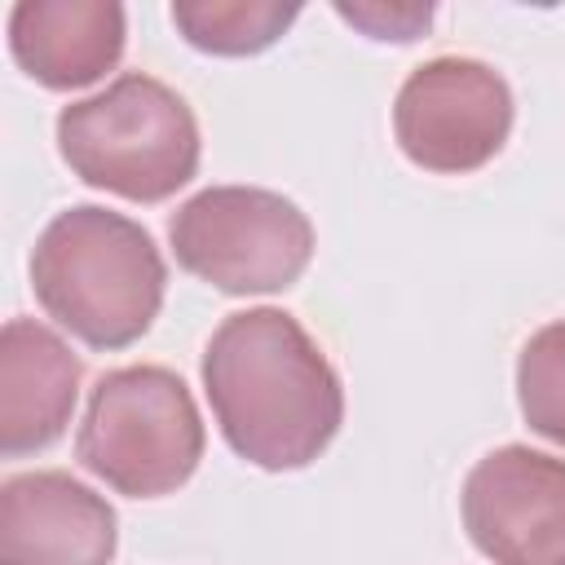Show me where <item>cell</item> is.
<instances>
[{
  "label": "cell",
  "mask_w": 565,
  "mask_h": 565,
  "mask_svg": "<svg viewBox=\"0 0 565 565\" xmlns=\"http://www.w3.org/2000/svg\"><path fill=\"white\" fill-rule=\"evenodd\" d=\"M203 388L230 450L265 472L313 463L344 419V388L313 335L274 305L230 313L203 349Z\"/></svg>",
  "instance_id": "1"
},
{
  "label": "cell",
  "mask_w": 565,
  "mask_h": 565,
  "mask_svg": "<svg viewBox=\"0 0 565 565\" xmlns=\"http://www.w3.org/2000/svg\"><path fill=\"white\" fill-rule=\"evenodd\" d=\"M31 287L44 313L88 349H128L159 318L168 265L150 230L79 203L57 212L35 238Z\"/></svg>",
  "instance_id": "2"
},
{
  "label": "cell",
  "mask_w": 565,
  "mask_h": 565,
  "mask_svg": "<svg viewBox=\"0 0 565 565\" xmlns=\"http://www.w3.org/2000/svg\"><path fill=\"white\" fill-rule=\"evenodd\" d=\"M57 150L71 172L132 203H163L199 172V119L177 88L128 71L62 106Z\"/></svg>",
  "instance_id": "3"
},
{
  "label": "cell",
  "mask_w": 565,
  "mask_h": 565,
  "mask_svg": "<svg viewBox=\"0 0 565 565\" xmlns=\"http://www.w3.org/2000/svg\"><path fill=\"white\" fill-rule=\"evenodd\" d=\"M75 455L128 499H159L185 486L203 459V419L185 380L168 366L106 371L88 393Z\"/></svg>",
  "instance_id": "4"
},
{
  "label": "cell",
  "mask_w": 565,
  "mask_h": 565,
  "mask_svg": "<svg viewBox=\"0 0 565 565\" xmlns=\"http://www.w3.org/2000/svg\"><path fill=\"white\" fill-rule=\"evenodd\" d=\"M181 269L225 296H265L291 287L313 256L309 216L278 190L207 185L168 221Z\"/></svg>",
  "instance_id": "5"
},
{
  "label": "cell",
  "mask_w": 565,
  "mask_h": 565,
  "mask_svg": "<svg viewBox=\"0 0 565 565\" xmlns=\"http://www.w3.org/2000/svg\"><path fill=\"white\" fill-rule=\"evenodd\" d=\"M512 115V88L494 66L477 57H433L402 79L393 132L415 168L463 177L503 150Z\"/></svg>",
  "instance_id": "6"
},
{
  "label": "cell",
  "mask_w": 565,
  "mask_h": 565,
  "mask_svg": "<svg viewBox=\"0 0 565 565\" xmlns=\"http://www.w3.org/2000/svg\"><path fill=\"white\" fill-rule=\"evenodd\" d=\"M463 530L494 565H565V459L499 446L459 494Z\"/></svg>",
  "instance_id": "7"
},
{
  "label": "cell",
  "mask_w": 565,
  "mask_h": 565,
  "mask_svg": "<svg viewBox=\"0 0 565 565\" xmlns=\"http://www.w3.org/2000/svg\"><path fill=\"white\" fill-rule=\"evenodd\" d=\"M115 508L71 472H18L0 486V565H110Z\"/></svg>",
  "instance_id": "8"
},
{
  "label": "cell",
  "mask_w": 565,
  "mask_h": 565,
  "mask_svg": "<svg viewBox=\"0 0 565 565\" xmlns=\"http://www.w3.org/2000/svg\"><path fill=\"white\" fill-rule=\"evenodd\" d=\"M84 366L66 340L35 322L9 318L0 331V455L44 450L71 424Z\"/></svg>",
  "instance_id": "9"
},
{
  "label": "cell",
  "mask_w": 565,
  "mask_h": 565,
  "mask_svg": "<svg viewBox=\"0 0 565 565\" xmlns=\"http://www.w3.org/2000/svg\"><path fill=\"white\" fill-rule=\"evenodd\" d=\"M119 0H18L9 13L13 62L53 93L97 84L124 57Z\"/></svg>",
  "instance_id": "10"
},
{
  "label": "cell",
  "mask_w": 565,
  "mask_h": 565,
  "mask_svg": "<svg viewBox=\"0 0 565 565\" xmlns=\"http://www.w3.org/2000/svg\"><path fill=\"white\" fill-rule=\"evenodd\" d=\"M296 18H300V4H278V0H177L172 4L177 31L194 49L216 57L260 53Z\"/></svg>",
  "instance_id": "11"
},
{
  "label": "cell",
  "mask_w": 565,
  "mask_h": 565,
  "mask_svg": "<svg viewBox=\"0 0 565 565\" xmlns=\"http://www.w3.org/2000/svg\"><path fill=\"white\" fill-rule=\"evenodd\" d=\"M516 397L525 424L565 446V318L539 327L516 358Z\"/></svg>",
  "instance_id": "12"
},
{
  "label": "cell",
  "mask_w": 565,
  "mask_h": 565,
  "mask_svg": "<svg viewBox=\"0 0 565 565\" xmlns=\"http://www.w3.org/2000/svg\"><path fill=\"white\" fill-rule=\"evenodd\" d=\"M335 13L375 40H415L428 26L433 4H335Z\"/></svg>",
  "instance_id": "13"
}]
</instances>
